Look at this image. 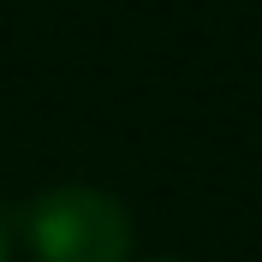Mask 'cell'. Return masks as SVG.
I'll use <instances>...</instances> for the list:
<instances>
[{"mask_svg": "<svg viewBox=\"0 0 262 262\" xmlns=\"http://www.w3.org/2000/svg\"><path fill=\"white\" fill-rule=\"evenodd\" d=\"M12 256V238H6V221H0V262Z\"/></svg>", "mask_w": 262, "mask_h": 262, "instance_id": "cell-2", "label": "cell"}, {"mask_svg": "<svg viewBox=\"0 0 262 262\" xmlns=\"http://www.w3.org/2000/svg\"><path fill=\"white\" fill-rule=\"evenodd\" d=\"M24 245L36 262H125L131 214L114 191L54 185L24 209Z\"/></svg>", "mask_w": 262, "mask_h": 262, "instance_id": "cell-1", "label": "cell"}]
</instances>
